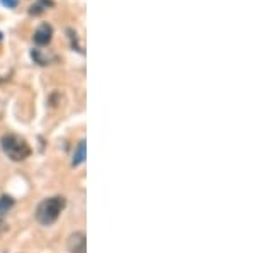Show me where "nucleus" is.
I'll list each match as a JSON object with an SVG mask.
<instances>
[{
	"label": "nucleus",
	"instance_id": "nucleus-1",
	"mask_svg": "<svg viewBox=\"0 0 255 253\" xmlns=\"http://www.w3.org/2000/svg\"><path fill=\"white\" fill-rule=\"evenodd\" d=\"M65 209V199L56 195V197H49L44 199L43 202H39V206L36 207V219L44 224V226H49L60 218L61 211Z\"/></svg>",
	"mask_w": 255,
	"mask_h": 253
},
{
	"label": "nucleus",
	"instance_id": "nucleus-2",
	"mask_svg": "<svg viewBox=\"0 0 255 253\" xmlns=\"http://www.w3.org/2000/svg\"><path fill=\"white\" fill-rule=\"evenodd\" d=\"M2 145V152L14 162H22L31 155V148L24 138L17 136V134H5L0 140Z\"/></svg>",
	"mask_w": 255,
	"mask_h": 253
},
{
	"label": "nucleus",
	"instance_id": "nucleus-3",
	"mask_svg": "<svg viewBox=\"0 0 255 253\" xmlns=\"http://www.w3.org/2000/svg\"><path fill=\"white\" fill-rule=\"evenodd\" d=\"M68 250L70 253H87V240H85V235L77 231V233L70 236Z\"/></svg>",
	"mask_w": 255,
	"mask_h": 253
},
{
	"label": "nucleus",
	"instance_id": "nucleus-4",
	"mask_svg": "<svg viewBox=\"0 0 255 253\" xmlns=\"http://www.w3.org/2000/svg\"><path fill=\"white\" fill-rule=\"evenodd\" d=\"M53 38V27L49 24H41V26L36 29L34 32V43L39 44V46H44L48 44Z\"/></svg>",
	"mask_w": 255,
	"mask_h": 253
},
{
	"label": "nucleus",
	"instance_id": "nucleus-5",
	"mask_svg": "<svg viewBox=\"0 0 255 253\" xmlns=\"http://www.w3.org/2000/svg\"><path fill=\"white\" fill-rule=\"evenodd\" d=\"M53 5H55V0H36V2L29 7V14L31 15H39Z\"/></svg>",
	"mask_w": 255,
	"mask_h": 253
},
{
	"label": "nucleus",
	"instance_id": "nucleus-6",
	"mask_svg": "<svg viewBox=\"0 0 255 253\" xmlns=\"http://www.w3.org/2000/svg\"><path fill=\"white\" fill-rule=\"evenodd\" d=\"M12 206H14V199L12 197H9V195H2L0 197V221H3V218L12 209Z\"/></svg>",
	"mask_w": 255,
	"mask_h": 253
},
{
	"label": "nucleus",
	"instance_id": "nucleus-7",
	"mask_svg": "<svg viewBox=\"0 0 255 253\" xmlns=\"http://www.w3.org/2000/svg\"><path fill=\"white\" fill-rule=\"evenodd\" d=\"M85 141H80L79 146H77L75 153H73V160H72V165H80V163L85 162Z\"/></svg>",
	"mask_w": 255,
	"mask_h": 253
},
{
	"label": "nucleus",
	"instance_id": "nucleus-8",
	"mask_svg": "<svg viewBox=\"0 0 255 253\" xmlns=\"http://www.w3.org/2000/svg\"><path fill=\"white\" fill-rule=\"evenodd\" d=\"M0 2H2L5 7H10V9H14V7L17 5V2H19V0H0Z\"/></svg>",
	"mask_w": 255,
	"mask_h": 253
},
{
	"label": "nucleus",
	"instance_id": "nucleus-9",
	"mask_svg": "<svg viewBox=\"0 0 255 253\" xmlns=\"http://www.w3.org/2000/svg\"><path fill=\"white\" fill-rule=\"evenodd\" d=\"M0 41H2V32H0Z\"/></svg>",
	"mask_w": 255,
	"mask_h": 253
}]
</instances>
